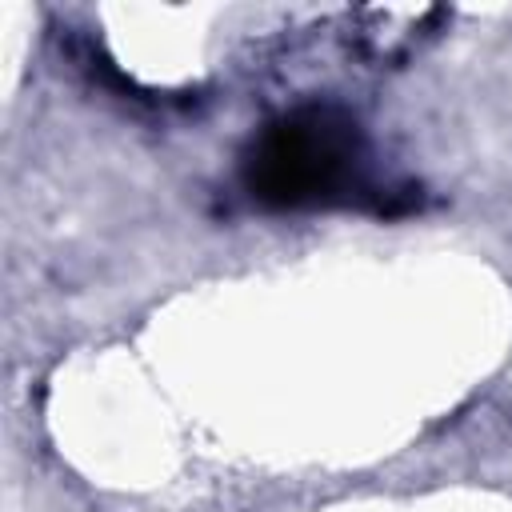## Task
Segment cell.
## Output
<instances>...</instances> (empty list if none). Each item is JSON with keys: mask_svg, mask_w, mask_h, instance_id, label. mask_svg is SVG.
<instances>
[{"mask_svg": "<svg viewBox=\"0 0 512 512\" xmlns=\"http://www.w3.org/2000/svg\"><path fill=\"white\" fill-rule=\"evenodd\" d=\"M360 132L336 108H300L268 124L248 156L244 184L268 208L328 204L356 184Z\"/></svg>", "mask_w": 512, "mask_h": 512, "instance_id": "cell-1", "label": "cell"}]
</instances>
